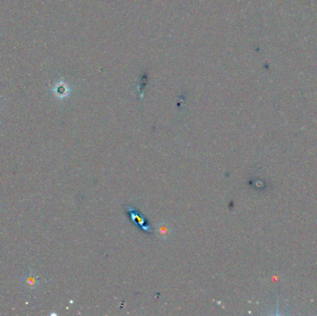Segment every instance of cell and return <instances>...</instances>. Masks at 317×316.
<instances>
[{"instance_id": "7a4b0ae2", "label": "cell", "mask_w": 317, "mask_h": 316, "mask_svg": "<svg viewBox=\"0 0 317 316\" xmlns=\"http://www.w3.org/2000/svg\"><path fill=\"white\" fill-rule=\"evenodd\" d=\"M38 278L37 277V275L33 273L30 274H27L26 276L23 278V284L24 285L28 288V289H36L37 285H38Z\"/></svg>"}, {"instance_id": "6da1fadb", "label": "cell", "mask_w": 317, "mask_h": 316, "mask_svg": "<svg viewBox=\"0 0 317 316\" xmlns=\"http://www.w3.org/2000/svg\"><path fill=\"white\" fill-rule=\"evenodd\" d=\"M125 209L130 216L131 221L135 223V225H137L138 227L147 233L152 232V229H151L150 223L147 222L145 217L136 209L132 207V206H129V205H126Z\"/></svg>"}, {"instance_id": "3957f363", "label": "cell", "mask_w": 317, "mask_h": 316, "mask_svg": "<svg viewBox=\"0 0 317 316\" xmlns=\"http://www.w3.org/2000/svg\"><path fill=\"white\" fill-rule=\"evenodd\" d=\"M65 89H65V87L63 84H59L57 83V85H55L53 88L52 91L56 95V97L60 98V97H64L65 96V94L67 92V90L65 91Z\"/></svg>"}]
</instances>
